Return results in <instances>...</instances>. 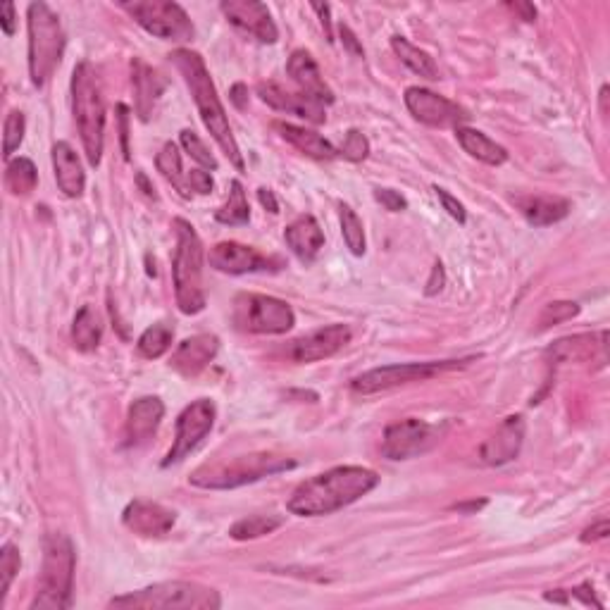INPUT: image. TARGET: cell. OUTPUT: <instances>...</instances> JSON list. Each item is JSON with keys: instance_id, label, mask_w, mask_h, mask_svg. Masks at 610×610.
<instances>
[{"instance_id": "33", "label": "cell", "mask_w": 610, "mask_h": 610, "mask_svg": "<svg viewBox=\"0 0 610 610\" xmlns=\"http://www.w3.org/2000/svg\"><path fill=\"white\" fill-rule=\"evenodd\" d=\"M155 167H158V172L179 191V196L184 198L191 196L189 184H186V174L182 170V153H179L177 143L172 141L165 143L163 151H160L158 158H155Z\"/></svg>"}, {"instance_id": "27", "label": "cell", "mask_w": 610, "mask_h": 610, "mask_svg": "<svg viewBox=\"0 0 610 610\" xmlns=\"http://www.w3.org/2000/svg\"><path fill=\"white\" fill-rule=\"evenodd\" d=\"M515 205L532 227H549L570 215L572 203L563 196H525L515 198Z\"/></svg>"}, {"instance_id": "57", "label": "cell", "mask_w": 610, "mask_h": 610, "mask_svg": "<svg viewBox=\"0 0 610 610\" xmlns=\"http://www.w3.org/2000/svg\"><path fill=\"white\" fill-rule=\"evenodd\" d=\"M139 184L143 186V191H146V196H151V198H158L153 194V186H148V182H146V177H143V174H139Z\"/></svg>"}, {"instance_id": "45", "label": "cell", "mask_w": 610, "mask_h": 610, "mask_svg": "<svg viewBox=\"0 0 610 610\" xmlns=\"http://www.w3.org/2000/svg\"><path fill=\"white\" fill-rule=\"evenodd\" d=\"M434 191H437V198L441 201V205H444L446 213L451 215L456 222L465 224V220H468V213H465V205L460 203L458 198H453L451 194H448L446 189H439V186H437V189H434Z\"/></svg>"}, {"instance_id": "49", "label": "cell", "mask_w": 610, "mask_h": 610, "mask_svg": "<svg viewBox=\"0 0 610 610\" xmlns=\"http://www.w3.org/2000/svg\"><path fill=\"white\" fill-rule=\"evenodd\" d=\"M0 27H3L5 36H12L17 29V10L12 3H5L3 10H0Z\"/></svg>"}, {"instance_id": "46", "label": "cell", "mask_w": 610, "mask_h": 610, "mask_svg": "<svg viewBox=\"0 0 610 610\" xmlns=\"http://www.w3.org/2000/svg\"><path fill=\"white\" fill-rule=\"evenodd\" d=\"M375 198L384 208L391 210V213H401V210L408 208V201L394 189H375Z\"/></svg>"}, {"instance_id": "17", "label": "cell", "mask_w": 610, "mask_h": 610, "mask_svg": "<svg viewBox=\"0 0 610 610\" xmlns=\"http://www.w3.org/2000/svg\"><path fill=\"white\" fill-rule=\"evenodd\" d=\"M348 341H351V329L346 325H327L315 329V332L301 336V339L291 341L289 346V358L294 363L308 365L317 363V360L332 358L334 353H339Z\"/></svg>"}, {"instance_id": "16", "label": "cell", "mask_w": 610, "mask_h": 610, "mask_svg": "<svg viewBox=\"0 0 610 610\" xmlns=\"http://www.w3.org/2000/svg\"><path fill=\"white\" fill-rule=\"evenodd\" d=\"M220 10L236 29L253 36L255 41L277 43L279 29L265 3H258V0H224V3H220Z\"/></svg>"}, {"instance_id": "54", "label": "cell", "mask_w": 610, "mask_h": 610, "mask_svg": "<svg viewBox=\"0 0 610 610\" xmlns=\"http://www.w3.org/2000/svg\"><path fill=\"white\" fill-rule=\"evenodd\" d=\"M258 198H260V203H263L265 208L270 210V213H279V203H277V198H275V194H272L270 189H260L258 191Z\"/></svg>"}, {"instance_id": "53", "label": "cell", "mask_w": 610, "mask_h": 610, "mask_svg": "<svg viewBox=\"0 0 610 610\" xmlns=\"http://www.w3.org/2000/svg\"><path fill=\"white\" fill-rule=\"evenodd\" d=\"M313 10L317 12V15H320L322 27H325V31H327V39H329V41H334V36H332V22H329V12H332V8H329V5H313Z\"/></svg>"}, {"instance_id": "36", "label": "cell", "mask_w": 610, "mask_h": 610, "mask_svg": "<svg viewBox=\"0 0 610 610\" xmlns=\"http://www.w3.org/2000/svg\"><path fill=\"white\" fill-rule=\"evenodd\" d=\"M229 189L232 191H229L227 201H224L222 208L215 213V220L220 224H229V227L248 224V220H251V208H248V198H246L244 186L234 179Z\"/></svg>"}, {"instance_id": "12", "label": "cell", "mask_w": 610, "mask_h": 610, "mask_svg": "<svg viewBox=\"0 0 610 610\" xmlns=\"http://www.w3.org/2000/svg\"><path fill=\"white\" fill-rule=\"evenodd\" d=\"M444 427L429 425L417 417H406L384 429L382 456L389 460H410L439 444Z\"/></svg>"}, {"instance_id": "43", "label": "cell", "mask_w": 610, "mask_h": 610, "mask_svg": "<svg viewBox=\"0 0 610 610\" xmlns=\"http://www.w3.org/2000/svg\"><path fill=\"white\" fill-rule=\"evenodd\" d=\"M339 153L344 155L346 160H351V163H363L367 155H370V141H367V136L363 132L351 129V132L346 134L344 146H341Z\"/></svg>"}, {"instance_id": "50", "label": "cell", "mask_w": 610, "mask_h": 610, "mask_svg": "<svg viewBox=\"0 0 610 610\" xmlns=\"http://www.w3.org/2000/svg\"><path fill=\"white\" fill-rule=\"evenodd\" d=\"M339 31H341V41H344V46L348 48V51H351L353 55H358V58H365V51H363V46L358 43L356 34H353L348 27H344V24H341Z\"/></svg>"}, {"instance_id": "10", "label": "cell", "mask_w": 610, "mask_h": 610, "mask_svg": "<svg viewBox=\"0 0 610 610\" xmlns=\"http://www.w3.org/2000/svg\"><path fill=\"white\" fill-rule=\"evenodd\" d=\"M234 327L248 334H286L296 325L291 305L265 294H239L234 298Z\"/></svg>"}, {"instance_id": "7", "label": "cell", "mask_w": 610, "mask_h": 610, "mask_svg": "<svg viewBox=\"0 0 610 610\" xmlns=\"http://www.w3.org/2000/svg\"><path fill=\"white\" fill-rule=\"evenodd\" d=\"M29 24V74L31 84L46 86L58 70L65 53V31L60 17L46 3H31L27 12Z\"/></svg>"}, {"instance_id": "38", "label": "cell", "mask_w": 610, "mask_h": 610, "mask_svg": "<svg viewBox=\"0 0 610 610\" xmlns=\"http://www.w3.org/2000/svg\"><path fill=\"white\" fill-rule=\"evenodd\" d=\"M339 220H341V234H344L348 251H351L353 255H363L365 253L363 220H360L356 210H353L351 205H346V203L339 205Z\"/></svg>"}, {"instance_id": "25", "label": "cell", "mask_w": 610, "mask_h": 610, "mask_svg": "<svg viewBox=\"0 0 610 610\" xmlns=\"http://www.w3.org/2000/svg\"><path fill=\"white\" fill-rule=\"evenodd\" d=\"M53 170L55 182L67 198H79L86 189V172L82 160L67 141H58L53 146Z\"/></svg>"}, {"instance_id": "55", "label": "cell", "mask_w": 610, "mask_h": 610, "mask_svg": "<svg viewBox=\"0 0 610 610\" xmlns=\"http://www.w3.org/2000/svg\"><path fill=\"white\" fill-rule=\"evenodd\" d=\"M246 86L244 84H236L234 89H232V101L236 103V108L239 110H244L246 108Z\"/></svg>"}, {"instance_id": "2", "label": "cell", "mask_w": 610, "mask_h": 610, "mask_svg": "<svg viewBox=\"0 0 610 610\" xmlns=\"http://www.w3.org/2000/svg\"><path fill=\"white\" fill-rule=\"evenodd\" d=\"M170 60L184 77L186 86H189L191 98H194L196 108L201 112V120L205 127H208V132L213 134L217 146L222 148L224 155L229 158V163H232L236 170H244V155H241L239 143L234 139L232 124L227 120V112H224V105L220 96H217L215 82L213 77H210L208 67H205V60L196 51H186V48L174 51Z\"/></svg>"}, {"instance_id": "41", "label": "cell", "mask_w": 610, "mask_h": 610, "mask_svg": "<svg viewBox=\"0 0 610 610\" xmlns=\"http://www.w3.org/2000/svg\"><path fill=\"white\" fill-rule=\"evenodd\" d=\"M24 129H27V122H24V112L12 110L10 115L5 117V134H3V155H5V158H10V155L22 146Z\"/></svg>"}, {"instance_id": "39", "label": "cell", "mask_w": 610, "mask_h": 610, "mask_svg": "<svg viewBox=\"0 0 610 610\" xmlns=\"http://www.w3.org/2000/svg\"><path fill=\"white\" fill-rule=\"evenodd\" d=\"M20 565V549L15 544H5L3 551H0V603L8 596L10 584L17 577V572H20Z\"/></svg>"}, {"instance_id": "48", "label": "cell", "mask_w": 610, "mask_h": 610, "mask_svg": "<svg viewBox=\"0 0 610 610\" xmlns=\"http://www.w3.org/2000/svg\"><path fill=\"white\" fill-rule=\"evenodd\" d=\"M610 534V525H608V520H601V522H596V525H591V527H587L582 532V544H594V541H601V539H606Z\"/></svg>"}, {"instance_id": "34", "label": "cell", "mask_w": 610, "mask_h": 610, "mask_svg": "<svg viewBox=\"0 0 610 610\" xmlns=\"http://www.w3.org/2000/svg\"><path fill=\"white\" fill-rule=\"evenodd\" d=\"M39 182V172L29 158H15L5 167V189L12 196H29Z\"/></svg>"}, {"instance_id": "11", "label": "cell", "mask_w": 610, "mask_h": 610, "mask_svg": "<svg viewBox=\"0 0 610 610\" xmlns=\"http://www.w3.org/2000/svg\"><path fill=\"white\" fill-rule=\"evenodd\" d=\"M120 8L155 39L184 43L196 34L186 10L172 0H136V3H122Z\"/></svg>"}, {"instance_id": "32", "label": "cell", "mask_w": 610, "mask_h": 610, "mask_svg": "<svg viewBox=\"0 0 610 610\" xmlns=\"http://www.w3.org/2000/svg\"><path fill=\"white\" fill-rule=\"evenodd\" d=\"M606 344V336L601 339V344H596L594 334H580V336H568V339H560L549 348V356L560 363H577V360H589L594 358L596 346Z\"/></svg>"}, {"instance_id": "13", "label": "cell", "mask_w": 610, "mask_h": 610, "mask_svg": "<svg viewBox=\"0 0 610 610\" xmlns=\"http://www.w3.org/2000/svg\"><path fill=\"white\" fill-rule=\"evenodd\" d=\"M215 403L210 398H198L182 410V415L177 417V437L174 444L163 460V468H170L174 463H182L201 441L208 437L210 429L215 425Z\"/></svg>"}, {"instance_id": "51", "label": "cell", "mask_w": 610, "mask_h": 610, "mask_svg": "<svg viewBox=\"0 0 610 610\" xmlns=\"http://www.w3.org/2000/svg\"><path fill=\"white\" fill-rule=\"evenodd\" d=\"M117 112H120V136H122V151H124V158L129 160V110L124 108V105H120V108H117Z\"/></svg>"}, {"instance_id": "9", "label": "cell", "mask_w": 610, "mask_h": 610, "mask_svg": "<svg viewBox=\"0 0 610 610\" xmlns=\"http://www.w3.org/2000/svg\"><path fill=\"white\" fill-rule=\"evenodd\" d=\"M468 360H429V363H401V365H384L375 370L363 372L351 382V391L358 396H375L382 391H391L406 387L413 382H427V379L441 375V372L458 370L470 363Z\"/></svg>"}, {"instance_id": "37", "label": "cell", "mask_w": 610, "mask_h": 610, "mask_svg": "<svg viewBox=\"0 0 610 610\" xmlns=\"http://www.w3.org/2000/svg\"><path fill=\"white\" fill-rule=\"evenodd\" d=\"M172 339H174V332L167 325L148 327L146 332L139 336V344H136V348H139V356L146 360H155V358L165 356V353L172 348Z\"/></svg>"}, {"instance_id": "24", "label": "cell", "mask_w": 610, "mask_h": 610, "mask_svg": "<svg viewBox=\"0 0 610 610\" xmlns=\"http://www.w3.org/2000/svg\"><path fill=\"white\" fill-rule=\"evenodd\" d=\"M284 241L303 265H310L315 263L317 255L325 248V232H322L320 222H317L313 215H298L296 220L286 227Z\"/></svg>"}, {"instance_id": "18", "label": "cell", "mask_w": 610, "mask_h": 610, "mask_svg": "<svg viewBox=\"0 0 610 610\" xmlns=\"http://www.w3.org/2000/svg\"><path fill=\"white\" fill-rule=\"evenodd\" d=\"M525 417L522 415H510L501 422L499 429H496L491 437L484 441L482 448H479V458H482L484 465L489 468H499V465H506L510 460H515L520 456V448L525 444Z\"/></svg>"}, {"instance_id": "5", "label": "cell", "mask_w": 610, "mask_h": 610, "mask_svg": "<svg viewBox=\"0 0 610 610\" xmlns=\"http://www.w3.org/2000/svg\"><path fill=\"white\" fill-rule=\"evenodd\" d=\"M174 234H177V248L172 258L174 298L184 315H198L205 308L201 236L182 217L174 220Z\"/></svg>"}, {"instance_id": "6", "label": "cell", "mask_w": 610, "mask_h": 610, "mask_svg": "<svg viewBox=\"0 0 610 610\" xmlns=\"http://www.w3.org/2000/svg\"><path fill=\"white\" fill-rule=\"evenodd\" d=\"M296 468L291 458L275 456V453H251V456L222 458L213 463H203L191 472L189 482L198 489H236L244 484H253L258 479L277 475V472Z\"/></svg>"}, {"instance_id": "8", "label": "cell", "mask_w": 610, "mask_h": 610, "mask_svg": "<svg viewBox=\"0 0 610 610\" xmlns=\"http://www.w3.org/2000/svg\"><path fill=\"white\" fill-rule=\"evenodd\" d=\"M220 606V594L196 582H160L110 601V608L127 610H217Z\"/></svg>"}, {"instance_id": "31", "label": "cell", "mask_w": 610, "mask_h": 610, "mask_svg": "<svg viewBox=\"0 0 610 610\" xmlns=\"http://www.w3.org/2000/svg\"><path fill=\"white\" fill-rule=\"evenodd\" d=\"M101 336H103L101 317H98V313L91 308V305H84V308L77 313V317H74V325H72L74 348L82 353L96 351L98 344H101Z\"/></svg>"}, {"instance_id": "26", "label": "cell", "mask_w": 610, "mask_h": 610, "mask_svg": "<svg viewBox=\"0 0 610 610\" xmlns=\"http://www.w3.org/2000/svg\"><path fill=\"white\" fill-rule=\"evenodd\" d=\"M132 86H134V96H136V115L141 117L143 122L151 120L155 103L158 98L163 96L165 82L158 77V72L153 67H148L141 58L132 60Z\"/></svg>"}, {"instance_id": "44", "label": "cell", "mask_w": 610, "mask_h": 610, "mask_svg": "<svg viewBox=\"0 0 610 610\" xmlns=\"http://www.w3.org/2000/svg\"><path fill=\"white\" fill-rule=\"evenodd\" d=\"M186 184H189V191H196V194H201V196H208L210 191L215 189V179L210 177V172H205V170L186 172Z\"/></svg>"}, {"instance_id": "40", "label": "cell", "mask_w": 610, "mask_h": 610, "mask_svg": "<svg viewBox=\"0 0 610 610\" xmlns=\"http://www.w3.org/2000/svg\"><path fill=\"white\" fill-rule=\"evenodd\" d=\"M577 315H580V305L575 301H553L544 305V310L537 317V325L539 329H549L553 325H560V322H568Z\"/></svg>"}, {"instance_id": "1", "label": "cell", "mask_w": 610, "mask_h": 610, "mask_svg": "<svg viewBox=\"0 0 610 610\" xmlns=\"http://www.w3.org/2000/svg\"><path fill=\"white\" fill-rule=\"evenodd\" d=\"M377 484L379 475L375 470L360 468V465H341V468H332L298 484L286 508L301 518L332 515L363 499Z\"/></svg>"}, {"instance_id": "28", "label": "cell", "mask_w": 610, "mask_h": 610, "mask_svg": "<svg viewBox=\"0 0 610 610\" xmlns=\"http://www.w3.org/2000/svg\"><path fill=\"white\" fill-rule=\"evenodd\" d=\"M272 127H275V132H279V136H282L286 143H291L296 151H301L303 155H310V158L334 160L341 155L332 146V143L325 139V136L313 132V129L296 127V124H289V122H275Z\"/></svg>"}, {"instance_id": "21", "label": "cell", "mask_w": 610, "mask_h": 610, "mask_svg": "<svg viewBox=\"0 0 610 610\" xmlns=\"http://www.w3.org/2000/svg\"><path fill=\"white\" fill-rule=\"evenodd\" d=\"M220 351V339L215 334H196L174 348L170 367L182 377H196L213 363Z\"/></svg>"}, {"instance_id": "29", "label": "cell", "mask_w": 610, "mask_h": 610, "mask_svg": "<svg viewBox=\"0 0 610 610\" xmlns=\"http://www.w3.org/2000/svg\"><path fill=\"white\" fill-rule=\"evenodd\" d=\"M456 139L463 151L470 155V158L479 160V163L489 165V167H499L508 160V151L503 146H499L496 141H491L487 134L477 132V129L470 127H458L456 129Z\"/></svg>"}, {"instance_id": "3", "label": "cell", "mask_w": 610, "mask_h": 610, "mask_svg": "<svg viewBox=\"0 0 610 610\" xmlns=\"http://www.w3.org/2000/svg\"><path fill=\"white\" fill-rule=\"evenodd\" d=\"M72 110L84 143L86 160L91 167H98L105 141V101L96 67L86 60L79 62L72 74Z\"/></svg>"}, {"instance_id": "4", "label": "cell", "mask_w": 610, "mask_h": 610, "mask_svg": "<svg viewBox=\"0 0 610 610\" xmlns=\"http://www.w3.org/2000/svg\"><path fill=\"white\" fill-rule=\"evenodd\" d=\"M77 553L67 534H48L43 541V565L31 610H62L72 606Z\"/></svg>"}, {"instance_id": "15", "label": "cell", "mask_w": 610, "mask_h": 610, "mask_svg": "<svg viewBox=\"0 0 610 610\" xmlns=\"http://www.w3.org/2000/svg\"><path fill=\"white\" fill-rule=\"evenodd\" d=\"M210 265L227 275H248V272H279L286 263L279 255H265L258 248L244 246L239 241H222L208 255Z\"/></svg>"}, {"instance_id": "42", "label": "cell", "mask_w": 610, "mask_h": 610, "mask_svg": "<svg viewBox=\"0 0 610 610\" xmlns=\"http://www.w3.org/2000/svg\"><path fill=\"white\" fill-rule=\"evenodd\" d=\"M182 146H184V151L189 153L198 165L208 167V170H217L215 155L210 153L208 148H205V143L198 139L196 132H191V129H184V132H182Z\"/></svg>"}, {"instance_id": "35", "label": "cell", "mask_w": 610, "mask_h": 610, "mask_svg": "<svg viewBox=\"0 0 610 610\" xmlns=\"http://www.w3.org/2000/svg\"><path fill=\"white\" fill-rule=\"evenodd\" d=\"M284 525L282 515H248V518L234 522L232 529H229V537L236 541H248V539H260L272 534L275 529Z\"/></svg>"}, {"instance_id": "52", "label": "cell", "mask_w": 610, "mask_h": 610, "mask_svg": "<svg viewBox=\"0 0 610 610\" xmlns=\"http://www.w3.org/2000/svg\"><path fill=\"white\" fill-rule=\"evenodd\" d=\"M508 8L513 10L515 15H520V20L525 22L537 20V8H534L532 3H508Z\"/></svg>"}, {"instance_id": "30", "label": "cell", "mask_w": 610, "mask_h": 610, "mask_svg": "<svg viewBox=\"0 0 610 610\" xmlns=\"http://www.w3.org/2000/svg\"><path fill=\"white\" fill-rule=\"evenodd\" d=\"M391 48H394L398 60H401L410 72H415L417 77L422 79H429V82H437L439 67L432 55L420 51V48L413 46L408 39H403V36H394V39H391Z\"/></svg>"}, {"instance_id": "56", "label": "cell", "mask_w": 610, "mask_h": 610, "mask_svg": "<svg viewBox=\"0 0 610 610\" xmlns=\"http://www.w3.org/2000/svg\"><path fill=\"white\" fill-rule=\"evenodd\" d=\"M599 98H601V115L606 117L608 115V86H601Z\"/></svg>"}, {"instance_id": "23", "label": "cell", "mask_w": 610, "mask_h": 610, "mask_svg": "<svg viewBox=\"0 0 610 610\" xmlns=\"http://www.w3.org/2000/svg\"><path fill=\"white\" fill-rule=\"evenodd\" d=\"M286 74H289L291 82L298 86V91H301L303 96L313 98V101L325 105V108L334 103V93L327 86L320 67H317V62L308 51L301 48V51L291 53L289 62H286Z\"/></svg>"}, {"instance_id": "14", "label": "cell", "mask_w": 610, "mask_h": 610, "mask_svg": "<svg viewBox=\"0 0 610 610\" xmlns=\"http://www.w3.org/2000/svg\"><path fill=\"white\" fill-rule=\"evenodd\" d=\"M406 105L417 122L434 129H458L470 120L468 110L460 108L458 103L448 101L444 96H439V93L422 89V86H410L406 91Z\"/></svg>"}, {"instance_id": "20", "label": "cell", "mask_w": 610, "mask_h": 610, "mask_svg": "<svg viewBox=\"0 0 610 610\" xmlns=\"http://www.w3.org/2000/svg\"><path fill=\"white\" fill-rule=\"evenodd\" d=\"M258 96H260V101L270 105V108L286 112V115H296V117H301V120H308L313 124H322L327 120L325 105L313 101V98L303 96L301 91L298 93L286 91L284 86L277 82L258 84Z\"/></svg>"}, {"instance_id": "22", "label": "cell", "mask_w": 610, "mask_h": 610, "mask_svg": "<svg viewBox=\"0 0 610 610\" xmlns=\"http://www.w3.org/2000/svg\"><path fill=\"white\" fill-rule=\"evenodd\" d=\"M165 417V406L158 396H143L129 406L124 425V446H141L155 437Z\"/></svg>"}, {"instance_id": "19", "label": "cell", "mask_w": 610, "mask_h": 610, "mask_svg": "<svg viewBox=\"0 0 610 610\" xmlns=\"http://www.w3.org/2000/svg\"><path fill=\"white\" fill-rule=\"evenodd\" d=\"M122 522L129 532L139 537H165L177 522V513L155 501L136 499L124 508Z\"/></svg>"}, {"instance_id": "47", "label": "cell", "mask_w": 610, "mask_h": 610, "mask_svg": "<svg viewBox=\"0 0 610 610\" xmlns=\"http://www.w3.org/2000/svg\"><path fill=\"white\" fill-rule=\"evenodd\" d=\"M444 284H446V272H444V265H441V260H437V263H434V267H432V277H429L425 294H427V296L439 294V291L444 289Z\"/></svg>"}]
</instances>
